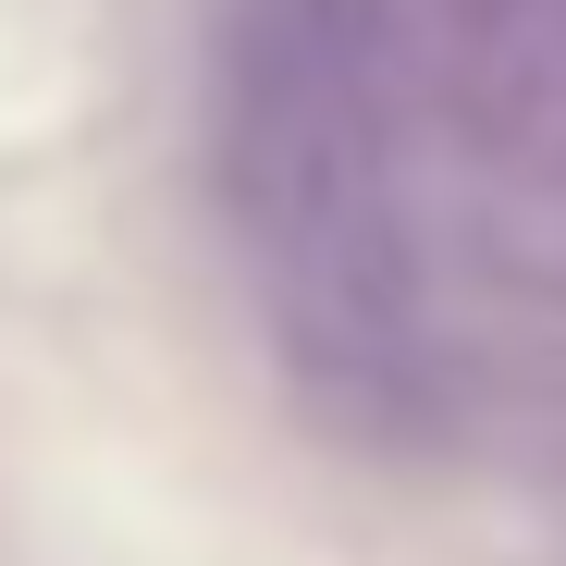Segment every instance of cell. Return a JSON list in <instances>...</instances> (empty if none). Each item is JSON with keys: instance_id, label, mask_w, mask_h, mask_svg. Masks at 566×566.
<instances>
[{"instance_id": "cell-1", "label": "cell", "mask_w": 566, "mask_h": 566, "mask_svg": "<svg viewBox=\"0 0 566 566\" xmlns=\"http://www.w3.org/2000/svg\"><path fill=\"white\" fill-rule=\"evenodd\" d=\"M210 172L308 395L345 419H407L431 395V247L407 210L395 0H234Z\"/></svg>"}]
</instances>
